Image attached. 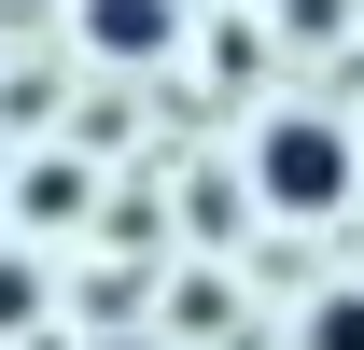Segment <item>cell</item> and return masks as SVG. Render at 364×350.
<instances>
[{
	"label": "cell",
	"instance_id": "1",
	"mask_svg": "<svg viewBox=\"0 0 364 350\" xmlns=\"http://www.w3.org/2000/svg\"><path fill=\"white\" fill-rule=\"evenodd\" d=\"M350 182H364V140L336 127V112H267V127H252V196H267L280 224L350 211Z\"/></svg>",
	"mask_w": 364,
	"mask_h": 350
},
{
	"label": "cell",
	"instance_id": "2",
	"mask_svg": "<svg viewBox=\"0 0 364 350\" xmlns=\"http://www.w3.org/2000/svg\"><path fill=\"white\" fill-rule=\"evenodd\" d=\"M85 43L112 56V70H154V56L182 43V0H85Z\"/></svg>",
	"mask_w": 364,
	"mask_h": 350
},
{
	"label": "cell",
	"instance_id": "3",
	"mask_svg": "<svg viewBox=\"0 0 364 350\" xmlns=\"http://www.w3.org/2000/svg\"><path fill=\"white\" fill-rule=\"evenodd\" d=\"M70 211H85V169L43 154V169H28V224H70Z\"/></svg>",
	"mask_w": 364,
	"mask_h": 350
},
{
	"label": "cell",
	"instance_id": "4",
	"mask_svg": "<svg viewBox=\"0 0 364 350\" xmlns=\"http://www.w3.org/2000/svg\"><path fill=\"white\" fill-rule=\"evenodd\" d=\"M309 350H364V280H350V295H322V308H309Z\"/></svg>",
	"mask_w": 364,
	"mask_h": 350
},
{
	"label": "cell",
	"instance_id": "5",
	"mask_svg": "<svg viewBox=\"0 0 364 350\" xmlns=\"http://www.w3.org/2000/svg\"><path fill=\"white\" fill-rule=\"evenodd\" d=\"M43 322V266H0V336H28Z\"/></svg>",
	"mask_w": 364,
	"mask_h": 350
}]
</instances>
